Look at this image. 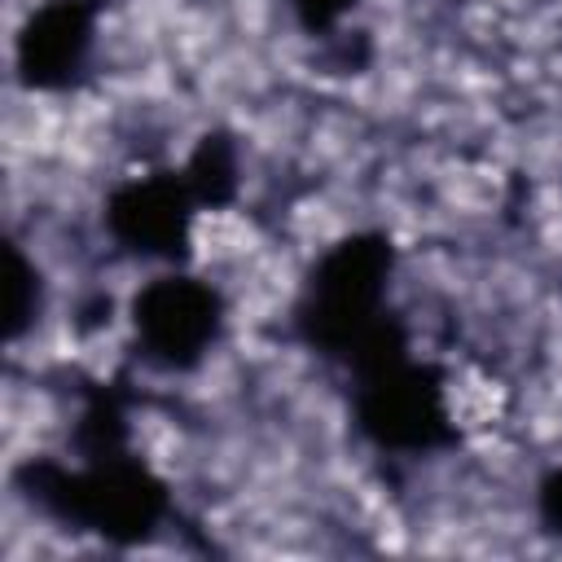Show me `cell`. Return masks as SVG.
Listing matches in <instances>:
<instances>
[{
  "label": "cell",
  "mask_w": 562,
  "mask_h": 562,
  "mask_svg": "<svg viewBox=\"0 0 562 562\" xmlns=\"http://www.w3.org/2000/svg\"><path fill=\"white\" fill-rule=\"evenodd\" d=\"M356 391L351 413L356 426L391 452H430L452 439V413L443 382L430 364L408 356L404 329L391 321L378 338H369L347 360Z\"/></svg>",
  "instance_id": "cell-1"
},
{
  "label": "cell",
  "mask_w": 562,
  "mask_h": 562,
  "mask_svg": "<svg viewBox=\"0 0 562 562\" xmlns=\"http://www.w3.org/2000/svg\"><path fill=\"white\" fill-rule=\"evenodd\" d=\"M391 272H395V246L382 233H351L338 246H329L307 272L294 312L307 347L347 364L369 338H378L391 325L386 316Z\"/></svg>",
  "instance_id": "cell-2"
},
{
  "label": "cell",
  "mask_w": 562,
  "mask_h": 562,
  "mask_svg": "<svg viewBox=\"0 0 562 562\" xmlns=\"http://www.w3.org/2000/svg\"><path fill=\"white\" fill-rule=\"evenodd\" d=\"M35 496L83 531L140 540L167 514V487L123 448L83 452L79 465H35Z\"/></svg>",
  "instance_id": "cell-3"
},
{
  "label": "cell",
  "mask_w": 562,
  "mask_h": 562,
  "mask_svg": "<svg viewBox=\"0 0 562 562\" xmlns=\"http://www.w3.org/2000/svg\"><path fill=\"white\" fill-rule=\"evenodd\" d=\"M127 321L140 356L154 369L189 373L211 356L224 334V299L211 281L171 268L132 294Z\"/></svg>",
  "instance_id": "cell-4"
},
{
  "label": "cell",
  "mask_w": 562,
  "mask_h": 562,
  "mask_svg": "<svg viewBox=\"0 0 562 562\" xmlns=\"http://www.w3.org/2000/svg\"><path fill=\"white\" fill-rule=\"evenodd\" d=\"M198 211L202 202L193 198L184 171L136 176L105 198V233L140 259L180 263L189 250Z\"/></svg>",
  "instance_id": "cell-5"
},
{
  "label": "cell",
  "mask_w": 562,
  "mask_h": 562,
  "mask_svg": "<svg viewBox=\"0 0 562 562\" xmlns=\"http://www.w3.org/2000/svg\"><path fill=\"white\" fill-rule=\"evenodd\" d=\"M97 44L92 0H44L18 31L13 66L26 88H66L83 75Z\"/></svg>",
  "instance_id": "cell-6"
},
{
  "label": "cell",
  "mask_w": 562,
  "mask_h": 562,
  "mask_svg": "<svg viewBox=\"0 0 562 562\" xmlns=\"http://www.w3.org/2000/svg\"><path fill=\"white\" fill-rule=\"evenodd\" d=\"M180 171H184V180L202 206H224L237 193V145L220 132L202 136Z\"/></svg>",
  "instance_id": "cell-7"
},
{
  "label": "cell",
  "mask_w": 562,
  "mask_h": 562,
  "mask_svg": "<svg viewBox=\"0 0 562 562\" xmlns=\"http://www.w3.org/2000/svg\"><path fill=\"white\" fill-rule=\"evenodd\" d=\"M40 312V272L18 246H9V338H18Z\"/></svg>",
  "instance_id": "cell-8"
},
{
  "label": "cell",
  "mask_w": 562,
  "mask_h": 562,
  "mask_svg": "<svg viewBox=\"0 0 562 562\" xmlns=\"http://www.w3.org/2000/svg\"><path fill=\"white\" fill-rule=\"evenodd\" d=\"M290 4H294V18H299L307 31L321 35V31H334L360 0H290Z\"/></svg>",
  "instance_id": "cell-9"
},
{
  "label": "cell",
  "mask_w": 562,
  "mask_h": 562,
  "mask_svg": "<svg viewBox=\"0 0 562 562\" xmlns=\"http://www.w3.org/2000/svg\"><path fill=\"white\" fill-rule=\"evenodd\" d=\"M536 514L549 531L562 536V465H553L540 483H536Z\"/></svg>",
  "instance_id": "cell-10"
}]
</instances>
